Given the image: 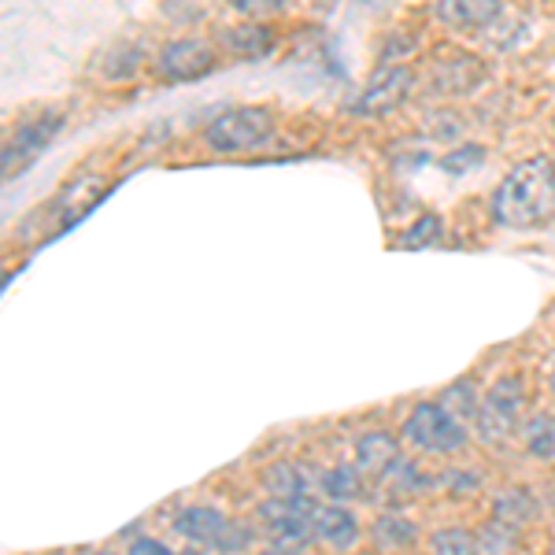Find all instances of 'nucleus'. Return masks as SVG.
Instances as JSON below:
<instances>
[{"label":"nucleus","instance_id":"nucleus-27","mask_svg":"<svg viewBox=\"0 0 555 555\" xmlns=\"http://www.w3.org/2000/svg\"><path fill=\"white\" fill-rule=\"evenodd\" d=\"M437 486L449 492L452 500H470V496H478V492H481L486 478H481L474 467H452V470H444L441 478H437Z\"/></svg>","mask_w":555,"mask_h":555},{"label":"nucleus","instance_id":"nucleus-7","mask_svg":"<svg viewBox=\"0 0 555 555\" xmlns=\"http://www.w3.org/2000/svg\"><path fill=\"white\" fill-rule=\"evenodd\" d=\"M486 82V60L467 49H444L429 60L426 89L437 96H467Z\"/></svg>","mask_w":555,"mask_h":555},{"label":"nucleus","instance_id":"nucleus-10","mask_svg":"<svg viewBox=\"0 0 555 555\" xmlns=\"http://www.w3.org/2000/svg\"><path fill=\"white\" fill-rule=\"evenodd\" d=\"M400 437L389 434V429H366V434L356 437V449H352V463L360 467V474L366 481H378L400 463Z\"/></svg>","mask_w":555,"mask_h":555},{"label":"nucleus","instance_id":"nucleus-31","mask_svg":"<svg viewBox=\"0 0 555 555\" xmlns=\"http://www.w3.org/2000/svg\"><path fill=\"white\" fill-rule=\"evenodd\" d=\"M127 555H175L171 544L156 541V537H133L127 544Z\"/></svg>","mask_w":555,"mask_h":555},{"label":"nucleus","instance_id":"nucleus-8","mask_svg":"<svg viewBox=\"0 0 555 555\" xmlns=\"http://www.w3.org/2000/svg\"><path fill=\"white\" fill-rule=\"evenodd\" d=\"M64 130V115L60 112H41L38 119L23 122L15 130V138L4 145V178L12 182L15 175H23L26 167L38 164V156L56 141V133Z\"/></svg>","mask_w":555,"mask_h":555},{"label":"nucleus","instance_id":"nucleus-24","mask_svg":"<svg viewBox=\"0 0 555 555\" xmlns=\"http://www.w3.org/2000/svg\"><path fill=\"white\" fill-rule=\"evenodd\" d=\"M429 555H481L478 530H467V526H441V530L429 533Z\"/></svg>","mask_w":555,"mask_h":555},{"label":"nucleus","instance_id":"nucleus-15","mask_svg":"<svg viewBox=\"0 0 555 555\" xmlns=\"http://www.w3.org/2000/svg\"><path fill=\"white\" fill-rule=\"evenodd\" d=\"M315 489L330 504H356V500L366 496V478L356 463H334V467L319 470Z\"/></svg>","mask_w":555,"mask_h":555},{"label":"nucleus","instance_id":"nucleus-20","mask_svg":"<svg viewBox=\"0 0 555 555\" xmlns=\"http://www.w3.org/2000/svg\"><path fill=\"white\" fill-rule=\"evenodd\" d=\"M518 437H522V449L530 452L533 460H541V463L555 460V415H548V411L526 415L522 426H518Z\"/></svg>","mask_w":555,"mask_h":555},{"label":"nucleus","instance_id":"nucleus-3","mask_svg":"<svg viewBox=\"0 0 555 555\" xmlns=\"http://www.w3.org/2000/svg\"><path fill=\"white\" fill-rule=\"evenodd\" d=\"M400 441L423 455H455L467 449L470 423L455 418L441 400H418L400 423Z\"/></svg>","mask_w":555,"mask_h":555},{"label":"nucleus","instance_id":"nucleus-34","mask_svg":"<svg viewBox=\"0 0 555 555\" xmlns=\"http://www.w3.org/2000/svg\"><path fill=\"white\" fill-rule=\"evenodd\" d=\"M548 389H552V397H555V366H552V374H548Z\"/></svg>","mask_w":555,"mask_h":555},{"label":"nucleus","instance_id":"nucleus-11","mask_svg":"<svg viewBox=\"0 0 555 555\" xmlns=\"http://www.w3.org/2000/svg\"><path fill=\"white\" fill-rule=\"evenodd\" d=\"M363 537L360 515L352 512V504H319L315 507V541L326 544L330 552H352Z\"/></svg>","mask_w":555,"mask_h":555},{"label":"nucleus","instance_id":"nucleus-16","mask_svg":"<svg viewBox=\"0 0 555 555\" xmlns=\"http://www.w3.org/2000/svg\"><path fill=\"white\" fill-rule=\"evenodd\" d=\"M104 193H107V185L101 178H82V182L67 185L64 196L52 204V219H60V227H70V222H78L82 215L93 211L96 204L104 201Z\"/></svg>","mask_w":555,"mask_h":555},{"label":"nucleus","instance_id":"nucleus-25","mask_svg":"<svg viewBox=\"0 0 555 555\" xmlns=\"http://www.w3.org/2000/svg\"><path fill=\"white\" fill-rule=\"evenodd\" d=\"M518 533H522V530L489 518V522L478 530V552L481 555H515L518 552Z\"/></svg>","mask_w":555,"mask_h":555},{"label":"nucleus","instance_id":"nucleus-23","mask_svg":"<svg viewBox=\"0 0 555 555\" xmlns=\"http://www.w3.org/2000/svg\"><path fill=\"white\" fill-rule=\"evenodd\" d=\"M437 400H441V404L449 408L455 418H463V423H474V415H478V408H481V400H486V392H478V385H474L470 378H460V382L444 385L441 397H437Z\"/></svg>","mask_w":555,"mask_h":555},{"label":"nucleus","instance_id":"nucleus-26","mask_svg":"<svg viewBox=\"0 0 555 555\" xmlns=\"http://www.w3.org/2000/svg\"><path fill=\"white\" fill-rule=\"evenodd\" d=\"M138 70H141V49H133V44H119L115 52H107L101 75L107 78V82H130V78H138Z\"/></svg>","mask_w":555,"mask_h":555},{"label":"nucleus","instance_id":"nucleus-33","mask_svg":"<svg viewBox=\"0 0 555 555\" xmlns=\"http://www.w3.org/2000/svg\"><path fill=\"white\" fill-rule=\"evenodd\" d=\"M175 555H208V548H196V544H190V548H182V552H175Z\"/></svg>","mask_w":555,"mask_h":555},{"label":"nucleus","instance_id":"nucleus-32","mask_svg":"<svg viewBox=\"0 0 555 555\" xmlns=\"http://www.w3.org/2000/svg\"><path fill=\"white\" fill-rule=\"evenodd\" d=\"M256 555H308V544H293V541H271L267 548H259Z\"/></svg>","mask_w":555,"mask_h":555},{"label":"nucleus","instance_id":"nucleus-21","mask_svg":"<svg viewBox=\"0 0 555 555\" xmlns=\"http://www.w3.org/2000/svg\"><path fill=\"white\" fill-rule=\"evenodd\" d=\"M486 404H492L496 411H504V415L515 418V423H522V418H526V404H530L526 382L518 378V374H504V378H496V382L489 385Z\"/></svg>","mask_w":555,"mask_h":555},{"label":"nucleus","instance_id":"nucleus-19","mask_svg":"<svg viewBox=\"0 0 555 555\" xmlns=\"http://www.w3.org/2000/svg\"><path fill=\"white\" fill-rule=\"evenodd\" d=\"M541 515V504H537V496L530 489H507V492H500L496 500H492V515L489 518H496V522H504V526H515V530H526V526L533 522V518Z\"/></svg>","mask_w":555,"mask_h":555},{"label":"nucleus","instance_id":"nucleus-36","mask_svg":"<svg viewBox=\"0 0 555 555\" xmlns=\"http://www.w3.org/2000/svg\"><path fill=\"white\" fill-rule=\"evenodd\" d=\"M548 555H555V544H552V548H548Z\"/></svg>","mask_w":555,"mask_h":555},{"label":"nucleus","instance_id":"nucleus-30","mask_svg":"<svg viewBox=\"0 0 555 555\" xmlns=\"http://www.w3.org/2000/svg\"><path fill=\"white\" fill-rule=\"evenodd\" d=\"M289 0H227L230 12H237L241 20H256V23H267L271 15H278Z\"/></svg>","mask_w":555,"mask_h":555},{"label":"nucleus","instance_id":"nucleus-9","mask_svg":"<svg viewBox=\"0 0 555 555\" xmlns=\"http://www.w3.org/2000/svg\"><path fill=\"white\" fill-rule=\"evenodd\" d=\"M504 12V0H434V20L455 34H486Z\"/></svg>","mask_w":555,"mask_h":555},{"label":"nucleus","instance_id":"nucleus-6","mask_svg":"<svg viewBox=\"0 0 555 555\" xmlns=\"http://www.w3.org/2000/svg\"><path fill=\"white\" fill-rule=\"evenodd\" d=\"M219 67V49L204 38H175L159 49L156 70L164 82L185 86V82H201L211 70Z\"/></svg>","mask_w":555,"mask_h":555},{"label":"nucleus","instance_id":"nucleus-22","mask_svg":"<svg viewBox=\"0 0 555 555\" xmlns=\"http://www.w3.org/2000/svg\"><path fill=\"white\" fill-rule=\"evenodd\" d=\"M470 426H474V434H478L481 441L492 444V449H500V444L512 441L522 423H515V418H507L504 411H496L492 404H486V400H481V408H478V415H474Z\"/></svg>","mask_w":555,"mask_h":555},{"label":"nucleus","instance_id":"nucleus-13","mask_svg":"<svg viewBox=\"0 0 555 555\" xmlns=\"http://www.w3.org/2000/svg\"><path fill=\"white\" fill-rule=\"evenodd\" d=\"M259 486L278 500H315V478L297 460H271L259 470Z\"/></svg>","mask_w":555,"mask_h":555},{"label":"nucleus","instance_id":"nucleus-18","mask_svg":"<svg viewBox=\"0 0 555 555\" xmlns=\"http://www.w3.org/2000/svg\"><path fill=\"white\" fill-rule=\"evenodd\" d=\"M371 541L382 552H408L411 544H418V522L404 512H382L371 522Z\"/></svg>","mask_w":555,"mask_h":555},{"label":"nucleus","instance_id":"nucleus-28","mask_svg":"<svg viewBox=\"0 0 555 555\" xmlns=\"http://www.w3.org/2000/svg\"><path fill=\"white\" fill-rule=\"evenodd\" d=\"M441 234H444L441 215H423L415 227L400 234V245H404V248H429V245H437V241H441Z\"/></svg>","mask_w":555,"mask_h":555},{"label":"nucleus","instance_id":"nucleus-4","mask_svg":"<svg viewBox=\"0 0 555 555\" xmlns=\"http://www.w3.org/2000/svg\"><path fill=\"white\" fill-rule=\"evenodd\" d=\"M415 86H418V70L411 64H385L348 101V115H356V119H385V115H392L397 107H404L411 101Z\"/></svg>","mask_w":555,"mask_h":555},{"label":"nucleus","instance_id":"nucleus-2","mask_svg":"<svg viewBox=\"0 0 555 555\" xmlns=\"http://www.w3.org/2000/svg\"><path fill=\"white\" fill-rule=\"evenodd\" d=\"M278 115L263 104H237L219 112L204 127V145L219 156H245V152H259L274 141Z\"/></svg>","mask_w":555,"mask_h":555},{"label":"nucleus","instance_id":"nucleus-29","mask_svg":"<svg viewBox=\"0 0 555 555\" xmlns=\"http://www.w3.org/2000/svg\"><path fill=\"white\" fill-rule=\"evenodd\" d=\"M481 159H486V149H481V145H460V149L449 152V156L441 159V171L467 175V171H478Z\"/></svg>","mask_w":555,"mask_h":555},{"label":"nucleus","instance_id":"nucleus-5","mask_svg":"<svg viewBox=\"0 0 555 555\" xmlns=\"http://www.w3.org/2000/svg\"><path fill=\"white\" fill-rule=\"evenodd\" d=\"M315 507L319 500H278L267 496L256 507V522L271 541L311 544L315 541Z\"/></svg>","mask_w":555,"mask_h":555},{"label":"nucleus","instance_id":"nucleus-35","mask_svg":"<svg viewBox=\"0 0 555 555\" xmlns=\"http://www.w3.org/2000/svg\"><path fill=\"white\" fill-rule=\"evenodd\" d=\"M93 555H115V552H93Z\"/></svg>","mask_w":555,"mask_h":555},{"label":"nucleus","instance_id":"nucleus-17","mask_svg":"<svg viewBox=\"0 0 555 555\" xmlns=\"http://www.w3.org/2000/svg\"><path fill=\"white\" fill-rule=\"evenodd\" d=\"M378 486H385V496H392V500H415V496H426V492L437 486V478L434 474H426L418 460L400 455V463L385 474Z\"/></svg>","mask_w":555,"mask_h":555},{"label":"nucleus","instance_id":"nucleus-14","mask_svg":"<svg viewBox=\"0 0 555 555\" xmlns=\"http://www.w3.org/2000/svg\"><path fill=\"white\" fill-rule=\"evenodd\" d=\"M222 52L234 60H263L278 49V30L271 23H256V20H241L237 26L222 30Z\"/></svg>","mask_w":555,"mask_h":555},{"label":"nucleus","instance_id":"nucleus-12","mask_svg":"<svg viewBox=\"0 0 555 555\" xmlns=\"http://www.w3.org/2000/svg\"><path fill=\"white\" fill-rule=\"evenodd\" d=\"M230 518H234V515H227L222 507L190 504V507H182V512L171 518V526H175V533L182 537L185 544H196V548H215V541H219L222 530L230 526Z\"/></svg>","mask_w":555,"mask_h":555},{"label":"nucleus","instance_id":"nucleus-1","mask_svg":"<svg viewBox=\"0 0 555 555\" xmlns=\"http://www.w3.org/2000/svg\"><path fill=\"white\" fill-rule=\"evenodd\" d=\"M492 219L507 230H544L555 222V159L537 152L496 182Z\"/></svg>","mask_w":555,"mask_h":555}]
</instances>
